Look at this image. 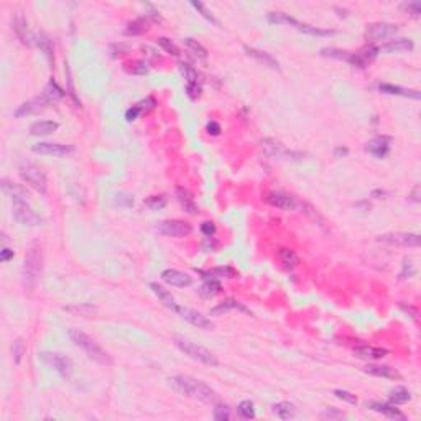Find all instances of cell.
<instances>
[{
  "instance_id": "cell-1",
  "label": "cell",
  "mask_w": 421,
  "mask_h": 421,
  "mask_svg": "<svg viewBox=\"0 0 421 421\" xmlns=\"http://www.w3.org/2000/svg\"><path fill=\"white\" fill-rule=\"evenodd\" d=\"M168 382L178 394L196 398V400H201L204 403H211L214 402V398H216V391H214L209 385H206L201 380L192 379V377L176 375V377H171Z\"/></svg>"
},
{
  "instance_id": "cell-2",
  "label": "cell",
  "mask_w": 421,
  "mask_h": 421,
  "mask_svg": "<svg viewBox=\"0 0 421 421\" xmlns=\"http://www.w3.org/2000/svg\"><path fill=\"white\" fill-rule=\"evenodd\" d=\"M69 338H71V341H73L77 347H81L82 351L88 354V357L91 360H94L97 363H102V366H110V363H112L110 355L107 354L94 339L89 338L88 334H84L79 329H71L69 331Z\"/></svg>"
},
{
  "instance_id": "cell-3",
  "label": "cell",
  "mask_w": 421,
  "mask_h": 421,
  "mask_svg": "<svg viewBox=\"0 0 421 421\" xmlns=\"http://www.w3.org/2000/svg\"><path fill=\"white\" fill-rule=\"evenodd\" d=\"M43 270V252L38 244H33L25 255L23 262V285L28 291H32L37 285Z\"/></svg>"
},
{
  "instance_id": "cell-4",
  "label": "cell",
  "mask_w": 421,
  "mask_h": 421,
  "mask_svg": "<svg viewBox=\"0 0 421 421\" xmlns=\"http://www.w3.org/2000/svg\"><path fill=\"white\" fill-rule=\"evenodd\" d=\"M175 344L181 352L186 354L188 357L201 362V363H204V366H209V367H217L219 366V360H217L216 355L203 346H198V344H194V342H191V341L184 339L181 336L175 338Z\"/></svg>"
},
{
  "instance_id": "cell-5",
  "label": "cell",
  "mask_w": 421,
  "mask_h": 421,
  "mask_svg": "<svg viewBox=\"0 0 421 421\" xmlns=\"http://www.w3.org/2000/svg\"><path fill=\"white\" fill-rule=\"evenodd\" d=\"M20 176H21V180H23L26 184H30L35 191L41 192V194H45L46 192L48 180H46L45 171H43L40 166L33 165V163H21L20 165Z\"/></svg>"
},
{
  "instance_id": "cell-6",
  "label": "cell",
  "mask_w": 421,
  "mask_h": 421,
  "mask_svg": "<svg viewBox=\"0 0 421 421\" xmlns=\"http://www.w3.org/2000/svg\"><path fill=\"white\" fill-rule=\"evenodd\" d=\"M40 359L45 363H48L49 367H53L64 379H69L71 374H73V360H71L68 355L60 352H41Z\"/></svg>"
},
{
  "instance_id": "cell-7",
  "label": "cell",
  "mask_w": 421,
  "mask_h": 421,
  "mask_svg": "<svg viewBox=\"0 0 421 421\" xmlns=\"http://www.w3.org/2000/svg\"><path fill=\"white\" fill-rule=\"evenodd\" d=\"M12 214L18 224L21 226H40L43 222V219L35 212L30 206H28L26 201H13V208H12Z\"/></svg>"
},
{
  "instance_id": "cell-8",
  "label": "cell",
  "mask_w": 421,
  "mask_h": 421,
  "mask_svg": "<svg viewBox=\"0 0 421 421\" xmlns=\"http://www.w3.org/2000/svg\"><path fill=\"white\" fill-rule=\"evenodd\" d=\"M377 240L388 245H400V247H419V235L411 232H388L379 235Z\"/></svg>"
},
{
  "instance_id": "cell-9",
  "label": "cell",
  "mask_w": 421,
  "mask_h": 421,
  "mask_svg": "<svg viewBox=\"0 0 421 421\" xmlns=\"http://www.w3.org/2000/svg\"><path fill=\"white\" fill-rule=\"evenodd\" d=\"M156 231L160 234L166 235V237H186L192 232V227L180 219H170V220H161L156 226Z\"/></svg>"
},
{
  "instance_id": "cell-10",
  "label": "cell",
  "mask_w": 421,
  "mask_h": 421,
  "mask_svg": "<svg viewBox=\"0 0 421 421\" xmlns=\"http://www.w3.org/2000/svg\"><path fill=\"white\" fill-rule=\"evenodd\" d=\"M397 33V25L394 23H372L367 26L366 30V38L369 41H379V40H383V38H388L391 35Z\"/></svg>"
},
{
  "instance_id": "cell-11",
  "label": "cell",
  "mask_w": 421,
  "mask_h": 421,
  "mask_svg": "<svg viewBox=\"0 0 421 421\" xmlns=\"http://www.w3.org/2000/svg\"><path fill=\"white\" fill-rule=\"evenodd\" d=\"M265 201L270 204V206H273V208H278V209H295L298 203H296V199L293 196H290L287 194V192H282V191H272V192H268V194L265 196Z\"/></svg>"
},
{
  "instance_id": "cell-12",
  "label": "cell",
  "mask_w": 421,
  "mask_h": 421,
  "mask_svg": "<svg viewBox=\"0 0 421 421\" xmlns=\"http://www.w3.org/2000/svg\"><path fill=\"white\" fill-rule=\"evenodd\" d=\"M161 280L171 285V287H178V288H184V287H189L192 283V278L184 273V272H180V270L176 268H168V270H163L161 272Z\"/></svg>"
},
{
  "instance_id": "cell-13",
  "label": "cell",
  "mask_w": 421,
  "mask_h": 421,
  "mask_svg": "<svg viewBox=\"0 0 421 421\" xmlns=\"http://www.w3.org/2000/svg\"><path fill=\"white\" fill-rule=\"evenodd\" d=\"M32 150L35 153L40 155H48V156H64L73 152V147L63 145V144H49V142H40V144L33 145Z\"/></svg>"
},
{
  "instance_id": "cell-14",
  "label": "cell",
  "mask_w": 421,
  "mask_h": 421,
  "mask_svg": "<svg viewBox=\"0 0 421 421\" xmlns=\"http://www.w3.org/2000/svg\"><path fill=\"white\" fill-rule=\"evenodd\" d=\"M178 315H181L183 319H186L188 323H191L192 326L199 327V329L209 331V329H212V327H214V324H212L211 319H208L206 316H203L201 313H198V311H194V310L181 308V306H180V310H178Z\"/></svg>"
},
{
  "instance_id": "cell-15",
  "label": "cell",
  "mask_w": 421,
  "mask_h": 421,
  "mask_svg": "<svg viewBox=\"0 0 421 421\" xmlns=\"http://www.w3.org/2000/svg\"><path fill=\"white\" fill-rule=\"evenodd\" d=\"M262 148L268 156H273V158H283V156H301V153H293L288 152L280 142H276L273 138H265L262 140Z\"/></svg>"
},
{
  "instance_id": "cell-16",
  "label": "cell",
  "mask_w": 421,
  "mask_h": 421,
  "mask_svg": "<svg viewBox=\"0 0 421 421\" xmlns=\"http://www.w3.org/2000/svg\"><path fill=\"white\" fill-rule=\"evenodd\" d=\"M244 51L250 56V58H254L257 63H260L263 64V66H267L270 69H276V71H280V63H278L272 54L267 53V51H260V49H257V48H252V46H244Z\"/></svg>"
},
{
  "instance_id": "cell-17",
  "label": "cell",
  "mask_w": 421,
  "mask_h": 421,
  "mask_svg": "<svg viewBox=\"0 0 421 421\" xmlns=\"http://www.w3.org/2000/svg\"><path fill=\"white\" fill-rule=\"evenodd\" d=\"M49 101L45 97V96H40V97H35V99H30V101H26L21 104L18 109L15 110V117H25V116H32V114L41 110L43 107H45Z\"/></svg>"
},
{
  "instance_id": "cell-18",
  "label": "cell",
  "mask_w": 421,
  "mask_h": 421,
  "mask_svg": "<svg viewBox=\"0 0 421 421\" xmlns=\"http://www.w3.org/2000/svg\"><path fill=\"white\" fill-rule=\"evenodd\" d=\"M379 91L383 92V94L388 96H402V97H410L415 99V101H419V91L416 89H406V88H400V86H394V84H379Z\"/></svg>"
},
{
  "instance_id": "cell-19",
  "label": "cell",
  "mask_w": 421,
  "mask_h": 421,
  "mask_svg": "<svg viewBox=\"0 0 421 421\" xmlns=\"http://www.w3.org/2000/svg\"><path fill=\"white\" fill-rule=\"evenodd\" d=\"M150 288H152L153 293H155L156 296H158V299H160V301H161L163 304L166 306L168 310L178 313V310H180V304L176 303L175 296L171 295L166 288H163L161 285H158V283H150Z\"/></svg>"
},
{
  "instance_id": "cell-20",
  "label": "cell",
  "mask_w": 421,
  "mask_h": 421,
  "mask_svg": "<svg viewBox=\"0 0 421 421\" xmlns=\"http://www.w3.org/2000/svg\"><path fill=\"white\" fill-rule=\"evenodd\" d=\"M413 48H415V43H413L410 38H397V40H391L388 43H385L382 48H379V51L403 53V51H411Z\"/></svg>"
},
{
  "instance_id": "cell-21",
  "label": "cell",
  "mask_w": 421,
  "mask_h": 421,
  "mask_svg": "<svg viewBox=\"0 0 421 421\" xmlns=\"http://www.w3.org/2000/svg\"><path fill=\"white\" fill-rule=\"evenodd\" d=\"M367 408H370L372 411H377V413H382L387 418H391V419H405V415L403 413L395 408V405H388V403H379V402H370L367 403Z\"/></svg>"
},
{
  "instance_id": "cell-22",
  "label": "cell",
  "mask_w": 421,
  "mask_h": 421,
  "mask_svg": "<svg viewBox=\"0 0 421 421\" xmlns=\"http://www.w3.org/2000/svg\"><path fill=\"white\" fill-rule=\"evenodd\" d=\"M13 28H15V32H17V35H18V38L21 40L25 43V45H37V40L38 37L37 35H33V33H30V30H28V23H26V20L21 17V15H18L17 18H15V21H13Z\"/></svg>"
},
{
  "instance_id": "cell-23",
  "label": "cell",
  "mask_w": 421,
  "mask_h": 421,
  "mask_svg": "<svg viewBox=\"0 0 421 421\" xmlns=\"http://www.w3.org/2000/svg\"><path fill=\"white\" fill-rule=\"evenodd\" d=\"M367 152L372 153L379 158H383L390 150V138L388 137H375L367 144Z\"/></svg>"
},
{
  "instance_id": "cell-24",
  "label": "cell",
  "mask_w": 421,
  "mask_h": 421,
  "mask_svg": "<svg viewBox=\"0 0 421 421\" xmlns=\"http://www.w3.org/2000/svg\"><path fill=\"white\" fill-rule=\"evenodd\" d=\"M354 354L360 359H382L388 354V351L374 346H359L354 349Z\"/></svg>"
},
{
  "instance_id": "cell-25",
  "label": "cell",
  "mask_w": 421,
  "mask_h": 421,
  "mask_svg": "<svg viewBox=\"0 0 421 421\" xmlns=\"http://www.w3.org/2000/svg\"><path fill=\"white\" fill-rule=\"evenodd\" d=\"M366 372L370 374V375H374V377H382V379H390V380L400 379L402 377L395 369H391L388 366H367Z\"/></svg>"
},
{
  "instance_id": "cell-26",
  "label": "cell",
  "mask_w": 421,
  "mask_h": 421,
  "mask_svg": "<svg viewBox=\"0 0 421 421\" xmlns=\"http://www.w3.org/2000/svg\"><path fill=\"white\" fill-rule=\"evenodd\" d=\"M176 198H178V201H180V204L183 206V209L189 212V214H196L198 212V206L194 203V198H192V194L188 191V189H184V188H178L176 189Z\"/></svg>"
},
{
  "instance_id": "cell-27",
  "label": "cell",
  "mask_w": 421,
  "mask_h": 421,
  "mask_svg": "<svg viewBox=\"0 0 421 421\" xmlns=\"http://www.w3.org/2000/svg\"><path fill=\"white\" fill-rule=\"evenodd\" d=\"M2 189L12 198V201H26V191L20 186V184L10 183L9 180H2Z\"/></svg>"
},
{
  "instance_id": "cell-28",
  "label": "cell",
  "mask_w": 421,
  "mask_h": 421,
  "mask_svg": "<svg viewBox=\"0 0 421 421\" xmlns=\"http://www.w3.org/2000/svg\"><path fill=\"white\" fill-rule=\"evenodd\" d=\"M54 130H58V124L53 122V120H40V122H35L30 127V133L37 135V137H40V135H49Z\"/></svg>"
},
{
  "instance_id": "cell-29",
  "label": "cell",
  "mask_w": 421,
  "mask_h": 421,
  "mask_svg": "<svg viewBox=\"0 0 421 421\" xmlns=\"http://www.w3.org/2000/svg\"><path fill=\"white\" fill-rule=\"evenodd\" d=\"M273 413L282 419H290L296 416V406L290 402H280L273 405Z\"/></svg>"
},
{
  "instance_id": "cell-30",
  "label": "cell",
  "mask_w": 421,
  "mask_h": 421,
  "mask_svg": "<svg viewBox=\"0 0 421 421\" xmlns=\"http://www.w3.org/2000/svg\"><path fill=\"white\" fill-rule=\"evenodd\" d=\"M268 21L270 23H276V25H293V26H299L301 21H298L296 18H293L291 15L285 12H272L268 13Z\"/></svg>"
},
{
  "instance_id": "cell-31",
  "label": "cell",
  "mask_w": 421,
  "mask_h": 421,
  "mask_svg": "<svg viewBox=\"0 0 421 421\" xmlns=\"http://www.w3.org/2000/svg\"><path fill=\"white\" fill-rule=\"evenodd\" d=\"M388 400H390L391 405H403V403L411 400V395L405 387H395L394 390L390 391Z\"/></svg>"
},
{
  "instance_id": "cell-32",
  "label": "cell",
  "mask_w": 421,
  "mask_h": 421,
  "mask_svg": "<svg viewBox=\"0 0 421 421\" xmlns=\"http://www.w3.org/2000/svg\"><path fill=\"white\" fill-rule=\"evenodd\" d=\"M148 32V21L145 18H137L133 20L132 23H128V26L125 28V35H142Z\"/></svg>"
},
{
  "instance_id": "cell-33",
  "label": "cell",
  "mask_w": 421,
  "mask_h": 421,
  "mask_svg": "<svg viewBox=\"0 0 421 421\" xmlns=\"http://www.w3.org/2000/svg\"><path fill=\"white\" fill-rule=\"evenodd\" d=\"M43 96H45L49 102H51V101H58V99H61L64 96V91L54 81H49L48 86L45 88V91H43Z\"/></svg>"
},
{
  "instance_id": "cell-34",
  "label": "cell",
  "mask_w": 421,
  "mask_h": 421,
  "mask_svg": "<svg viewBox=\"0 0 421 421\" xmlns=\"http://www.w3.org/2000/svg\"><path fill=\"white\" fill-rule=\"evenodd\" d=\"M184 45H186L192 53H194L196 58L199 60H206L208 58V49H206L201 43H198L194 38H184Z\"/></svg>"
},
{
  "instance_id": "cell-35",
  "label": "cell",
  "mask_w": 421,
  "mask_h": 421,
  "mask_svg": "<svg viewBox=\"0 0 421 421\" xmlns=\"http://www.w3.org/2000/svg\"><path fill=\"white\" fill-rule=\"evenodd\" d=\"M229 310H240V311H244V313H250L248 311L245 306H242L240 303H237L235 301V299H227V301H224L222 304H219V306H216V308H214L211 313L212 315H219V313H226V311H229Z\"/></svg>"
},
{
  "instance_id": "cell-36",
  "label": "cell",
  "mask_w": 421,
  "mask_h": 421,
  "mask_svg": "<svg viewBox=\"0 0 421 421\" xmlns=\"http://www.w3.org/2000/svg\"><path fill=\"white\" fill-rule=\"evenodd\" d=\"M298 30L303 32V33L313 35V37H327V35H334V33H336L334 30H323V28L313 26V25H308V23H299Z\"/></svg>"
},
{
  "instance_id": "cell-37",
  "label": "cell",
  "mask_w": 421,
  "mask_h": 421,
  "mask_svg": "<svg viewBox=\"0 0 421 421\" xmlns=\"http://www.w3.org/2000/svg\"><path fill=\"white\" fill-rule=\"evenodd\" d=\"M201 293L206 296V298H212V296H216L220 293V283L216 282V280H208L204 285H203V288H201Z\"/></svg>"
},
{
  "instance_id": "cell-38",
  "label": "cell",
  "mask_w": 421,
  "mask_h": 421,
  "mask_svg": "<svg viewBox=\"0 0 421 421\" xmlns=\"http://www.w3.org/2000/svg\"><path fill=\"white\" fill-rule=\"evenodd\" d=\"M180 71H181V74L184 76V79H188V84H198L199 76H198V71L192 66H189V64H186V63H181Z\"/></svg>"
},
{
  "instance_id": "cell-39",
  "label": "cell",
  "mask_w": 421,
  "mask_h": 421,
  "mask_svg": "<svg viewBox=\"0 0 421 421\" xmlns=\"http://www.w3.org/2000/svg\"><path fill=\"white\" fill-rule=\"evenodd\" d=\"M145 206L152 211H158L163 209L166 206V198L160 194V196H150L148 199H145Z\"/></svg>"
},
{
  "instance_id": "cell-40",
  "label": "cell",
  "mask_w": 421,
  "mask_h": 421,
  "mask_svg": "<svg viewBox=\"0 0 421 421\" xmlns=\"http://www.w3.org/2000/svg\"><path fill=\"white\" fill-rule=\"evenodd\" d=\"M191 5L194 7V9H196V10H198L199 13H201V15H203V17H204L206 20H208V21H211V23H214V25H216V26H219V20H217L216 17H214V15H212V12H211V10H208V7H206V5H204L203 2H191Z\"/></svg>"
},
{
  "instance_id": "cell-41",
  "label": "cell",
  "mask_w": 421,
  "mask_h": 421,
  "mask_svg": "<svg viewBox=\"0 0 421 421\" xmlns=\"http://www.w3.org/2000/svg\"><path fill=\"white\" fill-rule=\"evenodd\" d=\"M156 43H158V45L165 49V51L168 53V54H173V56H180L181 53H180V48H178L176 45L173 41H171L170 38H166V37H161V38H158L156 40Z\"/></svg>"
},
{
  "instance_id": "cell-42",
  "label": "cell",
  "mask_w": 421,
  "mask_h": 421,
  "mask_svg": "<svg viewBox=\"0 0 421 421\" xmlns=\"http://www.w3.org/2000/svg\"><path fill=\"white\" fill-rule=\"evenodd\" d=\"M280 259H282V262L285 263V265H288V267H295L296 263L299 262V259H298V255L295 254V250H290V248H282V250H280Z\"/></svg>"
},
{
  "instance_id": "cell-43",
  "label": "cell",
  "mask_w": 421,
  "mask_h": 421,
  "mask_svg": "<svg viewBox=\"0 0 421 421\" xmlns=\"http://www.w3.org/2000/svg\"><path fill=\"white\" fill-rule=\"evenodd\" d=\"M239 413H240V416L242 418H245V419H252L255 418V408H254V403L250 400H244V402H240L239 405Z\"/></svg>"
},
{
  "instance_id": "cell-44",
  "label": "cell",
  "mask_w": 421,
  "mask_h": 421,
  "mask_svg": "<svg viewBox=\"0 0 421 421\" xmlns=\"http://www.w3.org/2000/svg\"><path fill=\"white\" fill-rule=\"evenodd\" d=\"M214 418L217 421H227L232 418V413H231V408L226 405H217L216 408H214Z\"/></svg>"
},
{
  "instance_id": "cell-45",
  "label": "cell",
  "mask_w": 421,
  "mask_h": 421,
  "mask_svg": "<svg viewBox=\"0 0 421 421\" xmlns=\"http://www.w3.org/2000/svg\"><path fill=\"white\" fill-rule=\"evenodd\" d=\"M321 54H323V56H327V58L344 60V61H347L349 54H351V53H347V51H341V49H334V48H326V49H323V51H321Z\"/></svg>"
},
{
  "instance_id": "cell-46",
  "label": "cell",
  "mask_w": 421,
  "mask_h": 421,
  "mask_svg": "<svg viewBox=\"0 0 421 421\" xmlns=\"http://www.w3.org/2000/svg\"><path fill=\"white\" fill-rule=\"evenodd\" d=\"M334 395H336L339 400L347 402V403H351V405L357 403V397H355L354 394H351V391H347V390H334Z\"/></svg>"
},
{
  "instance_id": "cell-47",
  "label": "cell",
  "mask_w": 421,
  "mask_h": 421,
  "mask_svg": "<svg viewBox=\"0 0 421 421\" xmlns=\"http://www.w3.org/2000/svg\"><path fill=\"white\" fill-rule=\"evenodd\" d=\"M12 352H13V357H15V362L20 363L21 357H23V354H25V344H23V341H15L13 342V346H12Z\"/></svg>"
},
{
  "instance_id": "cell-48",
  "label": "cell",
  "mask_w": 421,
  "mask_h": 421,
  "mask_svg": "<svg viewBox=\"0 0 421 421\" xmlns=\"http://www.w3.org/2000/svg\"><path fill=\"white\" fill-rule=\"evenodd\" d=\"M406 273H408V278H410L411 275H415V267H413L411 260H408V259H406L405 263H403V272L400 273V280H405Z\"/></svg>"
},
{
  "instance_id": "cell-49",
  "label": "cell",
  "mask_w": 421,
  "mask_h": 421,
  "mask_svg": "<svg viewBox=\"0 0 421 421\" xmlns=\"http://www.w3.org/2000/svg\"><path fill=\"white\" fill-rule=\"evenodd\" d=\"M138 107H140V110L142 112H148V110H152V109H155V105H156V102H155V99L153 97H147L145 101H142L140 104H137Z\"/></svg>"
},
{
  "instance_id": "cell-50",
  "label": "cell",
  "mask_w": 421,
  "mask_h": 421,
  "mask_svg": "<svg viewBox=\"0 0 421 421\" xmlns=\"http://www.w3.org/2000/svg\"><path fill=\"white\" fill-rule=\"evenodd\" d=\"M186 92L191 99H198L199 94H201V86L199 84H188L186 86Z\"/></svg>"
},
{
  "instance_id": "cell-51",
  "label": "cell",
  "mask_w": 421,
  "mask_h": 421,
  "mask_svg": "<svg viewBox=\"0 0 421 421\" xmlns=\"http://www.w3.org/2000/svg\"><path fill=\"white\" fill-rule=\"evenodd\" d=\"M405 9L408 10L413 17H419V13H421V4H419V2H410V4L405 5Z\"/></svg>"
},
{
  "instance_id": "cell-52",
  "label": "cell",
  "mask_w": 421,
  "mask_h": 421,
  "mask_svg": "<svg viewBox=\"0 0 421 421\" xmlns=\"http://www.w3.org/2000/svg\"><path fill=\"white\" fill-rule=\"evenodd\" d=\"M140 114H142L140 107H138V105H133V107H130V109H128V110L125 112V119L128 120V122H132V120L137 119V117L140 116Z\"/></svg>"
},
{
  "instance_id": "cell-53",
  "label": "cell",
  "mask_w": 421,
  "mask_h": 421,
  "mask_svg": "<svg viewBox=\"0 0 421 421\" xmlns=\"http://www.w3.org/2000/svg\"><path fill=\"white\" fill-rule=\"evenodd\" d=\"M201 231H203V234L206 235V237H212V235L216 234V226H214L212 222H203Z\"/></svg>"
},
{
  "instance_id": "cell-54",
  "label": "cell",
  "mask_w": 421,
  "mask_h": 421,
  "mask_svg": "<svg viewBox=\"0 0 421 421\" xmlns=\"http://www.w3.org/2000/svg\"><path fill=\"white\" fill-rule=\"evenodd\" d=\"M117 203L119 204H122V203H125V208H130V206H133V198L132 196H128V194H119L117 196Z\"/></svg>"
},
{
  "instance_id": "cell-55",
  "label": "cell",
  "mask_w": 421,
  "mask_h": 421,
  "mask_svg": "<svg viewBox=\"0 0 421 421\" xmlns=\"http://www.w3.org/2000/svg\"><path fill=\"white\" fill-rule=\"evenodd\" d=\"M148 71V68H147V64L145 63H135V68H132V73H135V74H145Z\"/></svg>"
},
{
  "instance_id": "cell-56",
  "label": "cell",
  "mask_w": 421,
  "mask_h": 421,
  "mask_svg": "<svg viewBox=\"0 0 421 421\" xmlns=\"http://www.w3.org/2000/svg\"><path fill=\"white\" fill-rule=\"evenodd\" d=\"M12 257H13V250H10V248L4 247L2 250H0V260H2V262H7V260H10Z\"/></svg>"
},
{
  "instance_id": "cell-57",
  "label": "cell",
  "mask_w": 421,
  "mask_h": 421,
  "mask_svg": "<svg viewBox=\"0 0 421 421\" xmlns=\"http://www.w3.org/2000/svg\"><path fill=\"white\" fill-rule=\"evenodd\" d=\"M208 132L211 135H219L220 133V125L217 122H209L208 124Z\"/></svg>"
},
{
  "instance_id": "cell-58",
  "label": "cell",
  "mask_w": 421,
  "mask_h": 421,
  "mask_svg": "<svg viewBox=\"0 0 421 421\" xmlns=\"http://www.w3.org/2000/svg\"><path fill=\"white\" fill-rule=\"evenodd\" d=\"M347 153H349V150H347V148H341V147H339V148L334 150V155H336L338 158H339V156H346Z\"/></svg>"
},
{
  "instance_id": "cell-59",
  "label": "cell",
  "mask_w": 421,
  "mask_h": 421,
  "mask_svg": "<svg viewBox=\"0 0 421 421\" xmlns=\"http://www.w3.org/2000/svg\"><path fill=\"white\" fill-rule=\"evenodd\" d=\"M413 201L415 203H419V186H416L415 189H413V192H411V196H410Z\"/></svg>"
},
{
  "instance_id": "cell-60",
  "label": "cell",
  "mask_w": 421,
  "mask_h": 421,
  "mask_svg": "<svg viewBox=\"0 0 421 421\" xmlns=\"http://www.w3.org/2000/svg\"><path fill=\"white\" fill-rule=\"evenodd\" d=\"M372 196H387V192H385V191H374Z\"/></svg>"
}]
</instances>
